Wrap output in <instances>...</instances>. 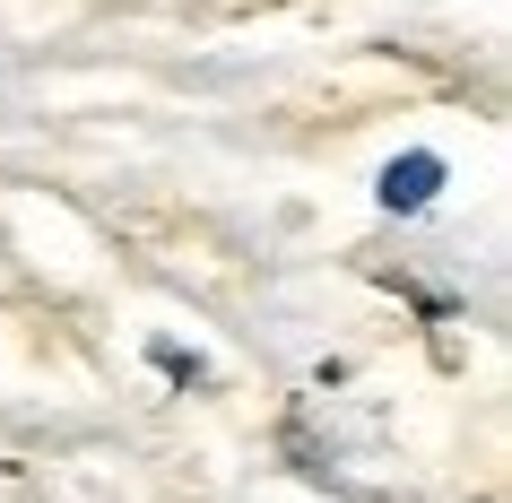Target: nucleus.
<instances>
[{"instance_id": "nucleus-1", "label": "nucleus", "mask_w": 512, "mask_h": 503, "mask_svg": "<svg viewBox=\"0 0 512 503\" xmlns=\"http://www.w3.org/2000/svg\"><path fill=\"white\" fill-rule=\"evenodd\" d=\"M443 191V157H426V148H408L400 165H382V209L391 217H417Z\"/></svg>"}]
</instances>
